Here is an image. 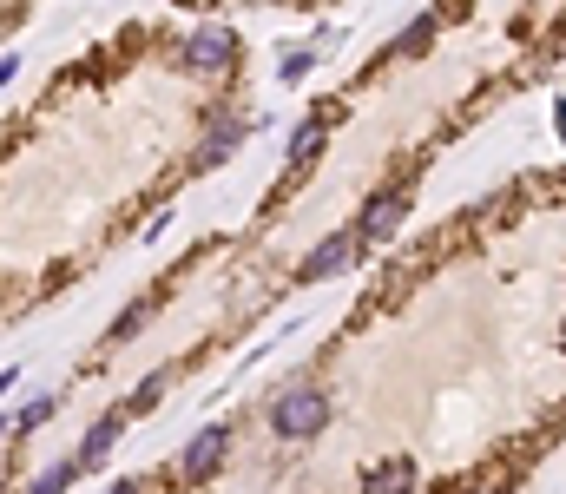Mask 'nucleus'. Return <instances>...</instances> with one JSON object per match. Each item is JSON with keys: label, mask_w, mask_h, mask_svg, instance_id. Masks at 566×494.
I'll return each mask as SVG.
<instances>
[{"label": "nucleus", "mask_w": 566, "mask_h": 494, "mask_svg": "<svg viewBox=\"0 0 566 494\" xmlns=\"http://www.w3.org/2000/svg\"><path fill=\"white\" fill-rule=\"evenodd\" d=\"M185 60L198 66V73H224V66L237 60V33L231 27H198L185 40Z\"/></svg>", "instance_id": "nucleus-3"}, {"label": "nucleus", "mask_w": 566, "mask_h": 494, "mask_svg": "<svg viewBox=\"0 0 566 494\" xmlns=\"http://www.w3.org/2000/svg\"><path fill=\"white\" fill-rule=\"evenodd\" d=\"M145 317H152V297H139V303H126V310H119V323H112V330H106V343H126V336L132 330H139V323Z\"/></svg>", "instance_id": "nucleus-11"}, {"label": "nucleus", "mask_w": 566, "mask_h": 494, "mask_svg": "<svg viewBox=\"0 0 566 494\" xmlns=\"http://www.w3.org/2000/svg\"><path fill=\"white\" fill-rule=\"evenodd\" d=\"M112 494H145V488H139V481H119V488H112Z\"/></svg>", "instance_id": "nucleus-15"}, {"label": "nucleus", "mask_w": 566, "mask_h": 494, "mask_svg": "<svg viewBox=\"0 0 566 494\" xmlns=\"http://www.w3.org/2000/svg\"><path fill=\"white\" fill-rule=\"evenodd\" d=\"M435 27H441V14H435V7H428V14H415L409 27H402V33L389 40V60H409V53H422L428 40H435Z\"/></svg>", "instance_id": "nucleus-8"}, {"label": "nucleus", "mask_w": 566, "mask_h": 494, "mask_svg": "<svg viewBox=\"0 0 566 494\" xmlns=\"http://www.w3.org/2000/svg\"><path fill=\"white\" fill-rule=\"evenodd\" d=\"M158 396H165V376H145V389H139V396L126 402V409H132V415H145V409H152Z\"/></svg>", "instance_id": "nucleus-13"}, {"label": "nucleus", "mask_w": 566, "mask_h": 494, "mask_svg": "<svg viewBox=\"0 0 566 494\" xmlns=\"http://www.w3.org/2000/svg\"><path fill=\"white\" fill-rule=\"evenodd\" d=\"M237 139H244V126H237L231 112H218V119H211V139L198 145V165H224V159H231V145H237Z\"/></svg>", "instance_id": "nucleus-9"}, {"label": "nucleus", "mask_w": 566, "mask_h": 494, "mask_svg": "<svg viewBox=\"0 0 566 494\" xmlns=\"http://www.w3.org/2000/svg\"><path fill=\"white\" fill-rule=\"evenodd\" d=\"M47 415H53V402H47V396H40V402H27V409H20V415H14V422H20V429H33V422H47Z\"/></svg>", "instance_id": "nucleus-14"}, {"label": "nucleus", "mask_w": 566, "mask_h": 494, "mask_svg": "<svg viewBox=\"0 0 566 494\" xmlns=\"http://www.w3.org/2000/svg\"><path fill=\"white\" fill-rule=\"evenodd\" d=\"M553 112H560V139H566V106H553Z\"/></svg>", "instance_id": "nucleus-16"}, {"label": "nucleus", "mask_w": 566, "mask_h": 494, "mask_svg": "<svg viewBox=\"0 0 566 494\" xmlns=\"http://www.w3.org/2000/svg\"><path fill=\"white\" fill-rule=\"evenodd\" d=\"M224 442H231V429H224V422H211V429H198V435H191V442H185V455H178V475H185V481H205L211 468H218Z\"/></svg>", "instance_id": "nucleus-4"}, {"label": "nucleus", "mask_w": 566, "mask_h": 494, "mask_svg": "<svg viewBox=\"0 0 566 494\" xmlns=\"http://www.w3.org/2000/svg\"><path fill=\"white\" fill-rule=\"evenodd\" d=\"M402 211H409V198H402V192H376L369 205H362V218H356V238H362V244H382V238H395V224H402Z\"/></svg>", "instance_id": "nucleus-5"}, {"label": "nucleus", "mask_w": 566, "mask_h": 494, "mask_svg": "<svg viewBox=\"0 0 566 494\" xmlns=\"http://www.w3.org/2000/svg\"><path fill=\"white\" fill-rule=\"evenodd\" d=\"M356 251H362V238H356V231H330V238H323L310 257H303V277H310V284H323V277L349 271V264H356Z\"/></svg>", "instance_id": "nucleus-2"}, {"label": "nucleus", "mask_w": 566, "mask_h": 494, "mask_svg": "<svg viewBox=\"0 0 566 494\" xmlns=\"http://www.w3.org/2000/svg\"><path fill=\"white\" fill-rule=\"evenodd\" d=\"M336 119V106H316V112H303V126L290 132V165H310L316 159V145H323V126Z\"/></svg>", "instance_id": "nucleus-6"}, {"label": "nucleus", "mask_w": 566, "mask_h": 494, "mask_svg": "<svg viewBox=\"0 0 566 494\" xmlns=\"http://www.w3.org/2000/svg\"><path fill=\"white\" fill-rule=\"evenodd\" d=\"M560 343H566V336H560Z\"/></svg>", "instance_id": "nucleus-17"}, {"label": "nucleus", "mask_w": 566, "mask_h": 494, "mask_svg": "<svg viewBox=\"0 0 566 494\" xmlns=\"http://www.w3.org/2000/svg\"><path fill=\"white\" fill-rule=\"evenodd\" d=\"M270 422H277V435H290V442H310V435L330 422V402L316 396V389H283Z\"/></svg>", "instance_id": "nucleus-1"}, {"label": "nucleus", "mask_w": 566, "mask_h": 494, "mask_svg": "<svg viewBox=\"0 0 566 494\" xmlns=\"http://www.w3.org/2000/svg\"><path fill=\"white\" fill-rule=\"evenodd\" d=\"M73 475H79V462H60V468H47V475L33 481L27 494H60V488H66V481H73Z\"/></svg>", "instance_id": "nucleus-12"}, {"label": "nucleus", "mask_w": 566, "mask_h": 494, "mask_svg": "<svg viewBox=\"0 0 566 494\" xmlns=\"http://www.w3.org/2000/svg\"><path fill=\"white\" fill-rule=\"evenodd\" d=\"M409 488H415L409 462H382V468H369V481H362V494H409Z\"/></svg>", "instance_id": "nucleus-10"}, {"label": "nucleus", "mask_w": 566, "mask_h": 494, "mask_svg": "<svg viewBox=\"0 0 566 494\" xmlns=\"http://www.w3.org/2000/svg\"><path fill=\"white\" fill-rule=\"evenodd\" d=\"M119 422H126V409H119V415H106V422H93V435L79 442V455H73V462H79V468H99V462H106V455H112V442H119Z\"/></svg>", "instance_id": "nucleus-7"}]
</instances>
